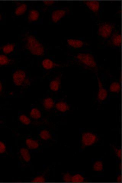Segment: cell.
<instances>
[{
  "mask_svg": "<svg viewBox=\"0 0 122 183\" xmlns=\"http://www.w3.org/2000/svg\"><path fill=\"white\" fill-rule=\"evenodd\" d=\"M27 49L32 54L43 56L45 54V48L42 43L32 35H26L24 38Z\"/></svg>",
  "mask_w": 122,
  "mask_h": 183,
  "instance_id": "cell-1",
  "label": "cell"
},
{
  "mask_svg": "<svg viewBox=\"0 0 122 183\" xmlns=\"http://www.w3.org/2000/svg\"><path fill=\"white\" fill-rule=\"evenodd\" d=\"M75 58L80 65L87 68L96 69L97 67L94 57L91 53H80L76 55Z\"/></svg>",
  "mask_w": 122,
  "mask_h": 183,
  "instance_id": "cell-2",
  "label": "cell"
},
{
  "mask_svg": "<svg viewBox=\"0 0 122 183\" xmlns=\"http://www.w3.org/2000/svg\"><path fill=\"white\" fill-rule=\"evenodd\" d=\"M99 140L97 134L91 131H84L81 134V147L84 149L94 145Z\"/></svg>",
  "mask_w": 122,
  "mask_h": 183,
  "instance_id": "cell-3",
  "label": "cell"
},
{
  "mask_svg": "<svg viewBox=\"0 0 122 183\" xmlns=\"http://www.w3.org/2000/svg\"><path fill=\"white\" fill-rule=\"evenodd\" d=\"M114 28V26L109 23H103L98 26V35L105 39H107L111 36Z\"/></svg>",
  "mask_w": 122,
  "mask_h": 183,
  "instance_id": "cell-4",
  "label": "cell"
},
{
  "mask_svg": "<svg viewBox=\"0 0 122 183\" xmlns=\"http://www.w3.org/2000/svg\"><path fill=\"white\" fill-rule=\"evenodd\" d=\"M26 72L23 70H18L14 72L13 75V80L15 85L21 86L24 85L26 80Z\"/></svg>",
  "mask_w": 122,
  "mask_h": 183,
  "instance_id": "cell-5",
  "label": "cell"
},
{
  "mask_svg": "<svg viewBox=\"0 0 122 183\" xmlns=\"http://www.w3.org/2000/svg\"><path fill=\"white\" fill-rule=\"evenodd\" d=\"M67 11L65 8H59L54 10L51 13V18L53 23H56L66 16Z\"/></svg>",
  "mask_w": 122,
  "mask_h": 183,
  "instance_id": "cell-6",
  "label": "cell"
},
{
  "mask_svg": "<svg viewBox=\"0 0 122 183\" xmlns=\"http://www.w3.org/2000/svg\"><path fill=\"white\" fill-rule=\"evenodd\" d=\"M98 90L97 95V99L99 102L104 101L107 98L108 90L103 87L102 83L99 78H97Z\"/></svg>",
  "mask_w": 122,
  "mask_h": 183,
  "instance_id": "cell-7",
  "label": "cell"
},
{
  "mask_svg": "<svg viewBox=\"0 0 122 183\" xmlns=\"http://www.w3.org/2000/svg\"><path fill=\"white\" fill-rule=\"evenodd\" d=\"M84 4L87 7L94 13H97L100 8V4L97 1H84Z\"/></svg>",
  "mask_w": 122,
  "mask_h": 183,
  "instance_id": "cell-8",
  "label": "cell"
},
{
  "mask_svg": "<svg viewBox=\"0 0 122 183\" xmlns=\"http://www.w3.org/2000/svg\"><path fill=\"white\" fill-rule=\"evenodd\" d=\"M61 83V76L58 75L49 84L50 89L53 91L57 92L60 89Z\"/></svg>",
  "mask_w": 122,
  "mask_h": 183,
  "instance_id": "cell-9",
  "label": "cell"
},
{
  "mask_svg": "<svg viewBox=\"0 0 122 183\" xmlns=\"http://www.w3.org/2000/svg\"><path fill=\"white\" fill-rule=\"evenodd\" d=\"M67 42L70 46L75 48H82L84 45V43L82 40L76 39H69Z\"/></svg>",
  "mask_w": 122,
  "mask_h": 183,
  "instance_id": "cell-10",
  "label": "cell"
},
{
  "mask_svg": "<svg viewBox=\"0 0 122 183\" xmlns=\"http://www.w3.org/2000/svg\"><path fill=\"white\" fill-rule=\"evenodd\" d=\"M43 68L46 70H51L55 67L59 66V65L55 63L52 60L49 58H45L42 62Z\"/></svg>",
  "mask_w": 122,
  "mask_h": 183,
  "instance_id": "cell-11",
  "label": "cell"
},
{
  "mask_svg": "<svg viewBox=\"0 0 122 183\" xmlns=\"http://www.w3.org/2000/svg\"><path fill=\"white\" fill-rule=\"evenodd\" d=\"M111 43L114 46L119 47L121 43V36L118 32L114 33L112 34Z\"/></svg>",
  "mask_w": 122,
  "mask_h": 183,
  "instance_id": "cell-12",
  "label": "cell"
},
{
  "mask_svg": "<svg viewBox=\"0 0 122 183\" xmlns=\"http://www.w3.org/2000/svg\"><path fill=\"white\" fill-rule=\"evenodd\" d=\"M40 17V13L36 9L30 10L28 15V21L30 22H34L38 21Z\"/></svg>",
  "mask_w": 122,
  "mask_h": 183,
  "instance_id": "cell-13",
  "label": "cell"
},
{
  "mask_svg": "<svg viewBox=\"0 0 122 183\" xmlns=\"http://www.w3.org/2000/svg\"><path fill=\"white\" fill-rule=\"evenodd\" d=\"M86 177L82 173L77 172L72 174L71 182H86Z\"/></svg>",
  "mask_w": 122,
  "mask_h": 183,
  "instance_id": "cell-14",
  "label": "cell"
},
{
  "mask_svg": "<svg viewBox=\"0 0 122 183\" xmlns=\"http://www.w3.org/2000/svg\"><path fill=\"white\" fill-rule=\"evenodd\" d=\"M28 6L25 3H23L18 5L15 10V14L20 16L24 14L27 10Z\"/></svg>",
  "mask_w": 122,
  "mask_h": 183,
  "instance_id": "cell-15",
  "label": "cell"
},
{
  "mask_svg": "<svg viewBox=\"0 0 122 183\" xmlns=\"http://www.w3.org/2000/svg\"><path fill=\"white\" fill-rule=\"evenodd\" d=\"M56 107L57 110L62 112H66L69 110L70 107L66 102L60 101L56 104Z\"/></svg>",
  "mask_w": 122,
  "mask_h": 183,
  "instance_id": "cell-16",
  "label": "cell"
},
{
  "mask_svg": "<svg viewBox=\"0 0 122 183\" xmlns=\"http://www.w3.org/2000/svg\"><path fill=\"white\" fill-rule=\"evenodd\" d=\"M93 169L96 172H101L103 170V165L102 161L100 159H96L93 162Z\"/></svg>",
  "mask_w": 122,
  "mask_h": 183,
  "instance_id": "cell-17",
  "label": "cell"
},
{
  "mask_svg": "<svg viewBox=\"0 0 122 183\" xmlns=\"http://www.w3.org/2000/svg\"><path fill=\"white\" fill-rule=\"evenodd\" d=\"M43 105L46 110H51L54 107V101L51 97H47L43 100Z\"/></svg>",
  "mask_w": 122,
  "mask_h": 183,
  "instance_id": "cell-18",
  "label": "cell"
},
{
  "mask_svg": "<svg viewBox=\"0 0 122 183\" xmlns=\"http://www.w3.org/2000/svg\"><path fill=\"white\" fill-rule=\"evenodd\" d=\"M26 144L28 148L35 150L39 148V145L37 141L33 140L32 139H28L26 140Z\"/></svg>",
  "mask_w": 122,
  "mask_h": 183,
  "instance_id": "cell-19",
  "label": "cell"
},
{
  "mask_svg": "<svg viewBox=\"0 0 122 183\" xmlns=\"http://www.w3.org/2000/svg\"><path fill=\"white\" fill-rule=\"evenodd\" d=\"M121 89V85L118 82H113L110 86V91L112 93H119Z\"/></svg>",
  "mask_w": 122,
  "mask_h": 183,
  "instance_id": "cell-20",
  "label": "cell"
},
{
  "mask_svg": "<svg viewBox=\"0 0 122 183\" xmlns=\"http://www.w3.org/2000/svg\"><path fill=\"white\" fill-rule=\"evenodd\" d=\"M20 153L24 160L27 162H29L31 160V155L29 151L25 148H22L20 150Z\"/></svg>",
  "mask_w": 122,
  "mask_h": 183,
  "instance_id": "cell-21",
  "label": "cell"
},
{
  "mask_svg": "<svg viewBox=\"0 0 122 183\" xmlns=\"http://www.w3.org/2000/svg\"><path fill=\"white\" fill-rule=\"evenodd\" d=\"M15 46L13 43H8L3 46L2 51L5 54H9L14 51Z\"/></svg>",
  "mask_w": 122,
  "mask_h": 183,
  "instance_id": "cell-22",
  "label": "cell"
},
{
  "mask_svg": "<svg viewBox=\"0 0 122 183\" xmlns=\"http://www.w3.org/2000/svg\"><path fill=\"white\" fill-rule=\"evenodd\" d=\"M30 116L33 119H35V120H38L41 117V112L39 109L34 108L31 109Z\"/></svg>",
  "mask_w": 122,
  "mask_h": 183,
  "instance_id": "cell-23",
  "label": "cell"
},
{
  "mask_svg": "<svg viewBox=\"0 0 122 183\" xmlns=\"http://www.w3.org/2000/svg\"><path fill=\"white\" fill-rule=\"evenodd\" d=\"M11 60L6 55H0V66H6L9 65Z\"/></svg>",
  "mask_w": 122,
  "mask_h": 183,
  "instance_id": "cell-24",
  "label": "cell"
},
{
  "mask_svg": "<svg viewBox=\"0 0 122 183\" xmlns=\"http://www.w3.org/2000/svg\"><path fill=\"white\" fill-rule=\"evenodd\" d=\"M40 137L43 140H47L51 138V135L50 132L46 130H43L39 132Z\"/></svg>",
  "mask_w": 122,
  "mask_h": 183,
  "instance_id": "cell-25",
  "label": "cell"
},
{
  "mask_svg": "<svg viewBox=\"0 0 122 183\" xmlns=\"http://www.w3.org/2000/svg\"><path fill=\"white\" fill-rule=\"evenodd\" d=\"M19 119L20 121L25 125H29L31 122L30 119L25 115H20L19 117Z\"/></svg>",
  "mask_w": 122,
  "mask_h": 183,
  "instance_id": "cell-26",
  "label": "cell"
},
{
  "mask_svg": "<svg viewBox=\"0 0 122 183\" xmlns=\"http://www.w3.org/2000/svg\"><path fill=\"white\" fill-rule=\"evenodd\" d=\"M46 179L44 176H40L35 177L32 181L31 182H46Z\"/></svg>",
  "mask_w": 122,
  "mask_h": 183,
  "instance_id": "cell-27",
  "label": "cell"
},
{
  "mask_svg": "<svg viewBox=\"0 0 122 183\" xmlns=\"http://www.w3.org/2000/svg\"><path fill=\"white\" fill-rule=\"evenodd\" d=\"M72 174L69 172L65 174L63 177V181L66 182H71V181Z\"/></svg>",
  "mask_w": 122,
  "mask_h": 183,
  "instance_id": "cell-28",
  "label": "cell"
},
{
  "mask_svg": "<svg viewBox=\"0 0 122 183\" xmlns=\"http://www.w3.org/2000/svg\"><path fill=\"white\" fill-rule=\"evenodd\" d=\"M112 148L114 153L118 158L119 159H121V149L115 147V146H112Z\"/></svg>",
  "mask_w": 122,
  "mask_h": 183,
  "instance_id": "cell-29",
  "label": "cell"
},
{
  "mask_svg": "<svg viewBox=\"0 0 122 183\" xmlns=\"http://www.w3.org/2000/svg\"><path fill=\"white\" fill-rule=\"evenodd\" d=\"M6 147L4 143L0 141V154L4 153L6 152Z\"/></svg>",
  "mask_w": 122,
  "mask_h": 183,
  "instance_id": "cell-30",
  "label": "cell"
},
{
  "mask_svg": "<svg viewBox=\"0 0 122 183\" xmlns=\"http://www.w3.org/2000/svg\"><path fill=\"white\" fill-rule=\"evenodd\" d=\"M43 2L45 5L48 6L54 4L55 2L53 1H45Z\"/></svg>",
  "mask_w": 122,
  "mask_h": 183,
  "instance_id": "cell-31",
  "label": "cell"
},
{
  "mask_svg": "<svg viewBox=\"0 0 122 183\" xmlns=\"http://www.w3.org/2000/svg\"><path fill=\"white\" fill-rule=\"evenodd\" d=\"M117 181L118 182H121V174L119 173L117 175Z\"/></svg>",
  "mask_w": 122,
  "mask_h": 183,
  "instance_id": "cell-32",
  "label": "cell"
},
{
  "mask_svg": "<svg viewBox=\"0 0 122 183\" xmlns=\"http://www.w3.org/2000/svg\"><path fill=\"white\" fill-rule=\"evenodd\" d=\"M3 89V86L2 84L0 82V93H1Z\"/></svg>",
  "mask_w": 122,
  "mask_h": 183,
  "instance_id": "cell-33",
  "label": "cell"
},
{
  "mask_svg": "<svg viewBox=\"0 0 122 183\" xmlns=\"http://www.w3.org/2000/svg\"><path fill=\"white\" fill-rule=\"evenodd\" d=\"M2 19V15L1 14V13H0V21H1V20Z\"/></svg>",
  "mask_w": 122,
  "mask_h": 183,
  "instance_id": "cell-34",
  "label": "cell"
}]
</instances>
